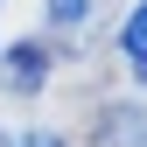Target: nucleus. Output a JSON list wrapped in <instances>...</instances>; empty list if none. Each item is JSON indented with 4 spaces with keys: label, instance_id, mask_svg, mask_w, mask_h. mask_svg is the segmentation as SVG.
I'll list each match as a JSON object with an SVG mask.
<instances>
[{
    "label": "nucleus",
    "instance_id": "obj_1",
    "mask_svg": "<svg viewBox=\"0 0 147 147\" xmlns=\"http://www.w3.org/2000/svg\"><path fill=\"white\" fill-rule=\"evenodd\" d=\"M0 56H7V63H0V84H7V91H35V84L49 77V63H56L49 42H7Z\"/></svg>",
    "mask_w": 147,
    "mask_h": 147
},
{
    "label": "nucleus",
    "instance_id": "obj_2",
    "mask_svg": "<svg viewBox=\"0 0 147 147\" xmlns=\"http://www.w3.org/2000/svg\"><path fill=\"white\" fill-rule=\"evenodd\" d=\"M119 49H126V56H147V0L126 14V28H119Z\"/></svg>",
    "mask_w": 147,
    "mask_h": 147
},
{
    "label": "nucleus",
    "instance_id": "obj_3",
    "mask_svg": "<svg viewBox=\"0 0 147 147\" xmlns=\"http://www.w3.org/2000/svg\"><path fill=\"white\" fill-rule=\"evenodd\" d=\"M42 14H49V28H77L91 14V0H42Z\"/></svg>",
    "mask_w": 147,
    "mask_h": 147
},
{
    "label": "nucleus",
    "instance_id": "obj_4",
    "mask_svg": "<svg viewBox=\"0 0 147 147\" xmlns=\"http://www.w3.org/2000/svg\"><path fill=\"white\" fill-rule=\"evenodd\" d=\"M21 147H70V140H56V133H28Z\"/></svg>",
    "mask_w": 147,
    "mask_h": 147
},
{
    "label": "nucleus",
    "instance_id": "obj_5",
    "mask_svg": "<svg viewBox=\"0 0 147 147\" xmlns=\"http://www.w3.org/2000/svg\"><path fill=\"white\" fill-rule=\"evenodd\" d=\"M133 77H140V91H147V56H133Z\"/></svg>",
    "mask_w": 147,
    "mask_h": 147
}]
</instances>
